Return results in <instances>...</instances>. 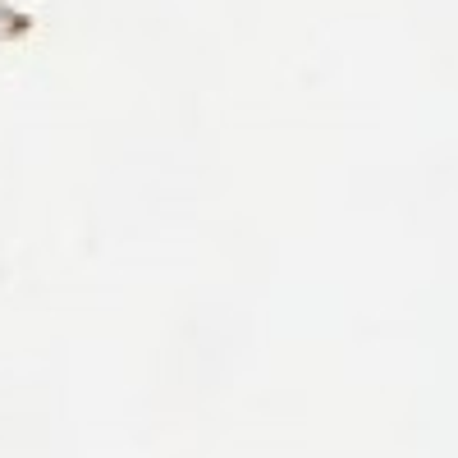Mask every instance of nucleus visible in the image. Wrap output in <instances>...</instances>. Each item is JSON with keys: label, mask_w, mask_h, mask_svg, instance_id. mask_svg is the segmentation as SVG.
<instances>
[]
</instances>
